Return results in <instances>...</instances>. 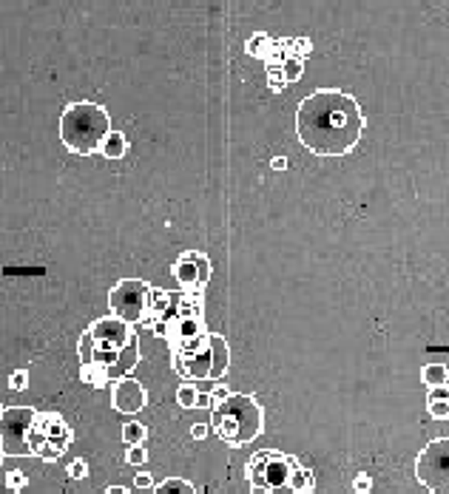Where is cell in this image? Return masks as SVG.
<instances>
[{"mask_svg": "<svg viewBox=\"0 0 449 494\" xmlns=\"http://www.w3.org/2000/svg\"><path fill=\"white\" fill-rule=\"evenodd\" d=\"M282 74H284V83L299 80V77H301V60H299V57H287V63H284Z\"/></svg>", "mask_w": 449, "mask_h": 494, "instance_id": "obj_23", "label": "cell"}, {"mask_svg": "<svg viewBox=\"0 0 449 494\" xmlns=\"http://www.w3.org/2000/svg\"><path fill=\"white\" fill-rule=\"evenodd\" d=\"M270 37L264 34V31H259V34H253V40L247 43V54H256V57H262L264 54V43H267Z\"/></svg>", "mask_w": 449, "mask_h": 494, "instance_id": "obj_25", "label": "cell"}, {"mask_svg": "<svg viewBox=\"0 0 449 494\" xmlns=\"http://www.w3.org/2000/svg\"><path fill=\"white\" fill-rule=\"evenodd\" d=\"M37 409L9 406L0 418V449L6 458H29V435Z\"/></svg>", "mask_w": 449, "mask_h": 494, "instance_id": "obj_10", "label": "cell"}, {"mask_svg": "<svg viewBox=\"0 0 449 494\" xmlns=\"http://www.w3.org/2000/svg\"><path fill=\"white\" fill-rule=\"evenodd\" d=\"M447 378H449V369L444 364H427L424 369H421V381L427 384V387H447Z\"/></svg>", "mask_w": 449, "mask_h": 494, "instance_id": "obj_17", "label": "cell"}, {"mask_svg": "<svg viewBox=\"0 0 449 494\" xmlns=\"http://www.w3.org/2000/svg\"><path fill=\"white\" fill-rule=\"evenodd\" d=\"M134 486H137V489H154V478H151L148 472H140V475L134 478Z\"/></svg>", "mask_w": 449, "mask_h": 494, "instance_id": "obj_29", "label": "cell"}, {"mask_svg": "<svg viewBox=\"0 0 449 494\" xmlns=\"http://www.w3.org/2000/svg\"><path fill=\"white\" fill-rule=\"evenodd\" d=\"M145 438H148L145 424L131 421V424H125V426H123V441H125L128 446H143V443H145Z\"/></svg>", "mask_w": 449, "mask_h": 494, "instance_id": "obj_19", "label": "cell"}, {"mask_svg": "<svg viewBox=\"0 0 449 494\" xmlns=\"http://www.w3.org/2000/svg\"><path fill=\"white\" fill-rule=\"evenodd\" d=\"M211 424H214V429H217V435H220L224 446L239 449V446L253 443L262 435L264 412L250 395L230 392L224 401H220L211 409Z\"/></svg>", "mask_w": 449, "mask_h": 494, "instance_id": "obj_4", "label": "cell"}, {"mask_svg": "<svg viewBox=\"0 0 449 494\" xmlns=\"http://www.w3.org/2000/svg\"><path fill=\"white\" fill-rule=\"evenodd\" d=\"M154 494H197V489L182 478H165L160 486H154Z\"/></svg>", "mask_w": 449, "mask_h": 494, "instance_id": "obj_18", "label": "cell"}, {"mask_svg": "<svg viewBox=\"0 0 449 494\" xmlns=\"http://www.w3.org/2000/svg\"><path fill=\"white\" fill-rule=\"evenodd\" d=\"M197 406H205V409H214V406H217V401H214L211 395H202V392H200V401H197Z\"/></svg>", "mask_w": 449, "mask_h": 494, "instance_id": "obj_31", "label": "cell"}, {"mask_svg": "<svg viewBox=\"0 0 449 494\" xmlns=\"http://www.w3.org/2000/svg\"><path fill=\"white\" fill-rule=\"evenodd\" d=\"M270 168H273V171H284V168H287V159H284V157H273V159H270Z\"/></svg>", "mask_w": 449, "mask_h": 494, "instance_id": "obj_32", "label": "cell"}, {"mask_svg": "<svg viewBox=\"0 0 449 494\" xmlns=\"http://www.w3.org/2000/svg\"><path fill=\"white\" fill-rule=\"evenodd\" d=\"M80 381L94 387V389H103L111 384V372L103 364H86V367H80Z\"/></svg>", "mask_w": 449, "mask_h": 494, "instance_id": "obj_14", "label": "cell"}, {"mask_svg": "<svg viewBox=\"0 0 449 494\" xmlns=\"http://www.w3.org/2000/svg\"><path fill=\"white\" fill-rule=\"evenodd\" d=\"M171 310V293L162 290V287H151V295H148V318L154 321H162Z\"/></svg>", "mask_w": 449, "mask_h": 494, "instance_id": "obj_13", "label": "cell"}, {"mask_svg": "<svg viewBox=\"0 0 449 494\" xmlns=\"http://www.w3.org/2000/svg\"><path fill=\"white\" fill-rule=\"evenodd\" d=\"M197 401H200V389H197V384H182L180 389H177V404L182 406V409H197Z\"/></svg>", "mask_w": 449, "mask_h": 494, "instance_id": "obj_20", "label": "cell"}, {"mask_svg": "<svg viewBox=\"0 0 449 494\" xmlns=\"http://www.w3.org/2000/svg\"><path fill=\"white\" fill-rule=\"evenodd\" d=\"M427 409L435 421H447L449 418V389L447 387H435L427 398Z\"/></svg>", "mask_w": 449, "mask_h": 494, "instance_id": "obj_15", "label": "cell"}, {"mask_svg": "<svg viewBox=\"0 0 449 494\" xmlns=\"http://www.w3.org/2000/svg\"><path fill=\"white\" fill-rule=\"evenodd\" d=\"M148 295H151V284L143 278H123L117 281V287L108 293V307L111 315L120 318L123 324H140L148 318Z\"/></svg>", "mask_w": 449, "mask_h": 494, "instance_id": "obj_8", "label": "cell"}, {"mask_svg": "<svg viewBox=\"0 0 449 494\" xmlns=\"http://www.w3.org/2000/svg\"><path fill=\"white\" fill-rule=\"evenodd\" d=\"M416 478L433 494H449V438L430 441L416 458Z\"/></svg>", "mask_w": 449, "mask_h": 494, "instance_id": "obj_9", "label": "cell"}, {"mask_svg": "<svg viewBox=\"0 0 449 494\" xmlns=\"http://www.w3.org/2000/svg\"><path fill=\"white\" fill-rule=\"evenodd\" d=\"M94 341V361L91 364H103L108 367V372L114 375V367L123 364V372L128 367L137 364V352H140V344H137V335L131 332L128 324H123L120 318L114 315H105V318H97L88 330H86Z\"/></svg>", "mask_w": 449, "mask_h": 494, "instance_id": "obj_5", "label": "cell"}, {"mask_svg": "<svg viewBox=\"0 0 449 494\" xmlns=\"http://www.w3.org/2000/svg\"><path fill=\"white\" fill-rule=\"evenodd\" d=\"M105 494H131V492L123 489V486H111V489H105Z\"/></svg>", "mask_w": 449, "mask_h": 494, "instance_id": "obj_33", "label": "cell"}, {"mask_svg": "<svg viewBox=\"0 0 449 494\" xmlns=\"http://www.w3.org/2000/svg\"><path fill=\"white\" fill-rule=\"evenodd\" d=\"M227 364H230V350H227V341L220 332H208L197 347H191L188 352L174 358V369L182 378H191V384L200 378L202 381H220Z\"/></svg>", "mask_w": 449, "mask_h": 494, "instance_id": "obj_6", "label": "cell"}, {"mask_svg": "<svg viewBox=\"0 0 449 494\" xmlns=\"http://www.w3.org/2000/svg\"><path fill=\"white\" fill-rule=\"evenodd\" d=\"M111 134V114L97 103H71L60 117V140L71 154L91 157Z\"/></svg>", "mask_w": 449, "mask_h": 494, "instance_id": "obj_3", "label": "cell"}, {"mask_svg": "<svg viewBox=\"0 0 449 494\" xmlns=\"http://www.w3.org/2000/svg\"><path fill=\"white\" fill-rule=\"evenodd\" d=\"M68 478H71V480H83V478H88V463H86L83 458L71 461V466H68Z\"/></svg>", "mask_w": 449, "mask_h": 494, "instance_id": "obj_26", "label": "cell"}, {"mask_svg": "<svg viewBox=\"0 0 449 494\" xmlns=\"http://www.w3.org/2000/svg\"><path fill=\"white\" fill-rule=\"evenodd\" d=\"M250 494H307L316 489V478L293 455L279 449H262L247 461Z\"/></svg>", "mask_w": 449, "mask_h": 494, "instance_id": "obj_2", "label": "cell"}, {"mask_svg": "<svg viewBox=\"0 0 449 494\" xmlns=\"http://www.w3.org/2000/svg\"><path fill=\"white\" fill-rule=\"evenodd\" d=\"M364 134V114L353 94L339 88H319L299 103L296 137L319 157L350 154Z\"/></svg>", "mask_w": 449, "mask_h": 494, "instance_id": "obj_1", "label": "cell"}, {"mask_svg": "<svg viewBox=\"0 0 449 494\" xmlns=\"http://www.w3.org/2000/svg\"><path fill=\"white\" fill-rule=\"evenodd\" d=\"M9 387H11L14 392H23V389L29 387V372H26V369H17V372H11V378H9Z\"/></svg>", "mask_w": 449, "mask_h": 494, "instance_id": "obj_27", "label": "cell"}, {"mask_svg": "<svg viewBox=\"0 0 449 494\" xmlns=\"http://www.w3.org/2000/svg\"><path fill=\"white\" fill-rule=\"evenodd\" d=\"M191 438H194V441H205V438H208V426H205V424H194V426H191Z\"/></svg>", "mask_w": 449, "mask_h": 494, "instance_id": "obj_30", "label": "cell"}, {"mask_svg": "<svg viewBox=\"0 0 449 494\" xmlns=\"http://www.w3.org/2000/svg\"><path fill=\"white\" fill-rule=\"evenodd\" d=\"M171 275L180 281V287H188V290H200L211 281L214 275V264L205 253L200 250H185L174 264H171Z\"/></svg>", "mask_w": 449, "mask_h": 494, "instance_id": "obj_11", "label": "cell"}, {"mask_svg": "<svg viewBox=\"0 0 449 494\" xmlns=\"http://www.w3.org/2000/svg\"><path fill=\"white\" fill-rule=\"evenodd\" d=\"M3 458H6V455H3V449H0V463H3Z\"/></svg>", "mask_w": 449, "mask_h": 494, "instance_id": "obj_34", "label": "cell"}, {"mask_svg": "<svg viewBox=\"0 0 449 494\" xmlns=\"http://www.w3.org/2000/svg\"><path fill=\"white\" fill-rule=\"evenodd\" d=\"M71 426L57 412H37L29 435V458L57 461L71 443Z\"/></svg>", "mask_w": 449, "mask_h": 494, "instance_id": "obj_7", "label": "cell"}, {"mask_svg": "<svg viewBox=\"0 0 449 494\" xmlns=\"http://www.w3.org/2000/svg\"><path fill=\"white\" fill-rule=\"evenodd\" d=\"M26 486H29V478H26L23 472H14V469L6 472V489H9V492H23Z\"/></svg>", "mask_w": 449, "mask_h": 494, "instance_id": "obj_22", "label": "cell"}, {"mask_svg": "<svg viewBox=\"0 0 449 494\" xmlns=\"http://www.w3.org/2000/svg\"><path fill=\"white\" fill-rule=\"evenodd\" d=\"M353 489H356V494H370V489H373V478L370 475H356V480H353Z\"/></svg>", "mask_w": 449, "mask_h": 494, "instance_id": "obj_28", "label": "cell"}, {"mask_svg": "<svg viewBox=\"0 0 449 494\" xmlns=\"http://www.w3.org/2000/svg\"><path fill=\"white\" fill-rule=\"evenodd\" d=\"M125 151H128V140H125V134H123V131H111V134L105 137L103 148H100V154H103V157H108V159H123V157H125Z\"/></svg>", "mask_w": 449, "mask_h": 494, "instance_id": "obj_16", "label": "cell"}, {"mask_svg": "<svg viewBox=\"0 0 449 494\" xmlns=\"http://www.w3.org/2000/svg\"><path fill=\"white\" fill-rule=\"evenodd\" d=\"M77 355H80V367H86V364L94 361V341H91L88 332L80 335V341H77Z\"/></svg>", "mask_w": 449, "mask_h": 494, "instance_id": "obj_21", "label": "cell"}, {"mask_svg": "<svg viewBox=\"0 0 449 494\" xmlns=\"http://www.w3.org/2000/svg\"><path fill=\"white\" fill-rule=\"evenodd\" d=\"M125 461H128L131 466H143V463L148 461V452H145V446H128V452H125Z\"/></svg>", "mask_w": 449, "mask_h": 494, "instance_id": "obj_24", "label": "cell"}, {"mask_svg": "<svg viewBox=\"0 0 449 494\" xmlns=\"http://www.w3.org/2000/svg\"><path fill=\"white\" fill-rule=\"evenodd\" d=\"M3 412H6V409H3V406H0V418H3Z\"/></svg>", "mask_w": 449, "mask_h": 494, "instance_id": "obj_35", "label": "cell"}, {"mask_svg": "<svg viewBox=\"0 0 449 494\" xmlns=\"http://www.w3.org/2000/svg\"><path fill=\"white\" fill-rule=\"evenodd\" d=\"M148 395H145V387L137 381V378H117L111 384V406L120 412V415H137L143 406H145Z\"/></svg>", "mask_w": 449, "mask_h": 494, "instance_id": "obj_12", "label": "cell"}]
</instances>
